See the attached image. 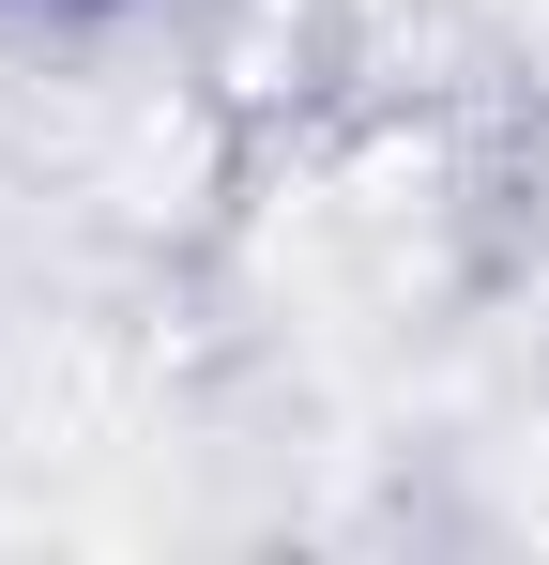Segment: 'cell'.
<instances>
[{"instance_id":"cell-1","label":"cell","mask_w":549,"mask_h":565,"mask_svg":"<svg viewBox=\"0 0 549 565\" xmlns=\"http://www.w3.org/2000/svg\"><path fill=\"white\" fill-rule=\"evenodd\" d=\"M31 15H92V0H31Z\"/></svg>"}]
</instances>
